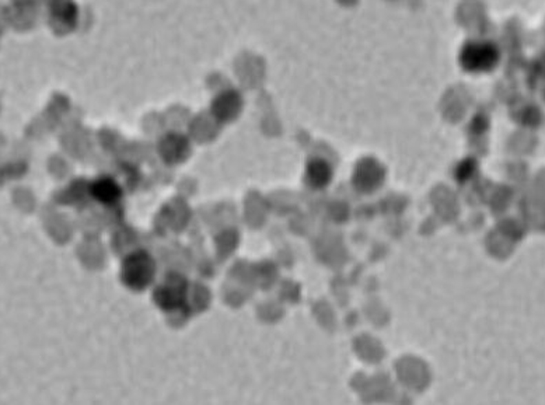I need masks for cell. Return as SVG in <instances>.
Returning <instances> with one entry per match:
<instances>
[{"label": "cell", "mask_w": 545, "mask_h": 405, "mask_svg": "<svg viewBox=\"0 0 545 405\" xmlns=\"http://www.w3.org/2000/svg\"><path fill=\"white\" fill-rule=\"evenodd\" d=\"M383 181V170L380 166H377L374 161H364L356 172L355 176V185L358 189H362L364 192L373 191L374 188L379 187Z\"/></svg>", "instance_id": "cell-4"}, {"label": "cell", "mask_w": 545, "mask_h": 405, "mask_svg": "<svg viewBox=\"0 0 545 405\" xmlns=\"http://www.w3.org/2000/svg\"><path fill=\"white\" fill-rule=\"evenodd\" d=\"M497 62V51L488 43L469 44L461 52V65L470 72L491 70Z\"/></svg>", "instance_id": "cell-3"}, {"label": "cell", "mask_w": 545, "mask_h": 405, "mask_svg": "<svg viewBox=\"0 0 545 405\" xmlns=\"http://www.w3.org/2000/svg\"><path fill=\"white\" fill-rule=\"evenodd\" d=\"M154 272V261L146 251L134 253L122 265L123 283L134 291L145 289L153 280Z\"/></svg>", "instance_id": "cell-1"}, {"label": "cell", "mask_w": 545, "mask_h": 405, "mask_svg": "<svg viewBox=\"0 0 545 405\" xmlns=\"http://www.w3.org/2000/svg\"><path fill=\"white\" fill-rule=\"evenodd\" d=\"M92 195L97 200H100L101 204L111 205L115 204V202L119 199L121 189L116 185V183L112 181L111 178H101L92 185Z\"/></svg>", "instance_id": "cell-5"}, {"label": "cell", "mask_w": 545, "mask_h": 405, "mask_svg": "<svg viewBox=\"0 0 545 405\" xmlns=\"http://www.w3.org/2000/svg\"><path fill=\"white\" fill-rule=\"evenodd\" d=\"M187 280L178 273L167 275L161 285L156 289L154 300L165 311L180 309L185 302Z\"/></svg>", "instance_id": "cell-2"}, {"label": "cell", "mask_w": 545, "mask_h": 405, "mask_svg": "<svg viewBox=\"0 0 545 405\" xmlns=\"http://www.w3.org/2000/svg\"><path fill=\"white\" fill-rule=\"evenodd\" d=\"M474 166H475V163H474L473 160H467V161H464L463 165H460V167L457 170L458 181H466L473 174Z\"/></svg>", "instance_id": "cell-7"}, {"label": "cell", "mask_w": 545, "mask_h": 405, "mask_svg": "<svg viewBox=\"0 0 545 405\" xmlns=\"http://www.w3.org/2000/svg\"><path fill=\"white\" fill-rule=\"evenodd\" d=\"M307 177L313 187L320 188L329 183L331 170L327 163H324V161H321V160H317V161H313V163L309 166Z\"/></svg>", "instance_id": "cell-6"}]
</instances>
